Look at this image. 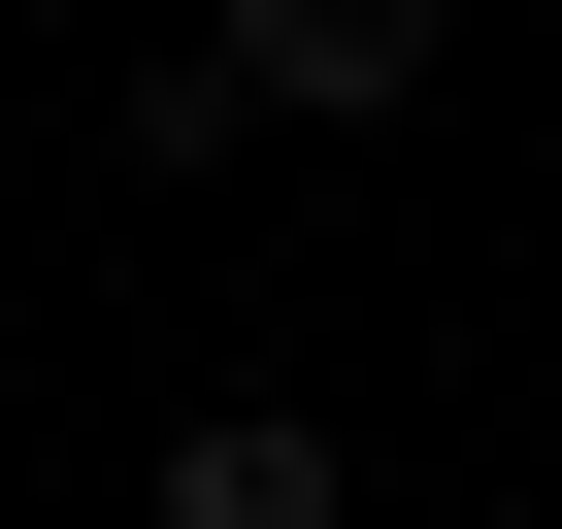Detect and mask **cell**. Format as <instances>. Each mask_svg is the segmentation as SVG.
<instances>
[{
	"label": "cell",
	"mask_w": 562,
	"mask_h": 529,
	"mask_svg": "<svg viewBox=\"0 0 562 529\" xmlns=\"http://www.w3.org/2000/svg\"><path fill=\"white\" fill-rule=\"evenodd\" d=\"M166 529H331V430H299V397H199V430H166Z\"/></svg>",
	"instance_id": "6da1fadb"
},
{
	"label": "cell",
	"mask_w": 562,
	"mask_h": 529,
	"mask_svg": "<svg viewBox=\"0 0 562 529\" xmlns=\"http://www.w3.org/2000/svg\"><path fill=\"white\" fill-rule=\"evenodd\" d=\"M265 100H430V0H232Z\"/></svg>",
	"instance_id": "7a4b0ae2"
}]
</instances>
